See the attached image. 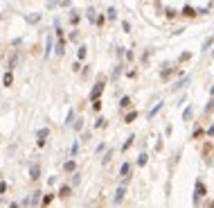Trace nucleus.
I'll return each instance as SVG.
<instances>
[{"label": "nucleus", "instance_id": "f257e3e1", "mask_svg": "<svg viewBox=\"0 0 214 208\" xmlns=\"http://www.w3.org/2000/svg\"><path fill=\"white\" fill-rule=\"evenodd\" d=\"M205 197V186H203L201 179H196V186H194V206H198Z\"/></svg>", "mask_w": 214, "mask_h": 208}, {"label": "nucleus", "instance_id": "f03ea898", "mask_svg": "<svg viewBox=\"0 0 214 208\" xmlns=\"http://www.w3.org/2000/svg\"><path fill=\"white\" fill-rule=\"evenodd\" d=\"M102 91H104V79H99V82L95 84V88H93V93H90V100H93V102H95V100H99Z\"/></svg>", "mask_w": 214, "mask_h": 208}, {"label": "nucleus", "instance_id": "7ed1b4c3", "mask_svg": "<svg viewBox=\"0 0 214 208\" xmlns=\"http://www.w3.org/2000/svg\"><path fill=\"white\" fill-rule=\"evenodd\" d=\"M124 195H126V188H124V186H120V188H117V192H115L113 204H122V201H124Z\"/></svg>", "mask_w": 214, "mask_h": 208}, {"label": "nucleus", "instance_id": "20e7f679", "mask_svg": "<svg viewBox=\"0 0 214 208\" xmlns=\"http://www.w3.org/2000/svg\"><path fill=\"white\" fill-rule=\"evenodd\" d=\"M50 54H52V36L47 34V39H45V52H43V57L47 59V57H50Z\"/></svg>", "mask_w": 214, "mask_h": 208}, {"label": "nucleus", "instance_id": "39448f33", "mask_svg": "<svg viewBox=\"0 0 214 208\" xmlns=\"http://www.w3.org/2000/svg\"><path fill=\"white\" fill-rule=\"evenodd\" d=\"M38 197H41L38 192H36V195H30V197H27V199H23V204H25V206H32V204L36 206V204H38Z\"/></svg>", "mask_w": 214, "mask_h": 208}, {"label": "nucleus", "instance_id": "423d86ee", "mask_svg": "<svg viewBox=\"0 0 214 208\" xmlns=\"http://www.w3.org/2000/svg\"><path fill=\"white\" fill-rule=\"evenodd\" d=\"M2 84H5V86H12V84H14V75H12V70H7V72H5Z\"/></svg>", "mask_w": 214, "mask_h": 208}, {"label": "nucleus", "instance_id": "0eeeda50", "mask_svg": "<svg viewBox=\"0 0 214 208\" xmlns=\"http://www.w3.org/2000/svg\"><path fill=\"white\" fill-rule=\"evenodd\" d=\"M176 72H180V70H176V68H169V70H164V72H160V79H169V77H174Z\"/></svg>", "mask_w": 214, "mask_h": 208}, {"label": "nucleus", "instance_id": "6e6552de", "mask_svg": "<svg viewBox=\"0 0 214 208\" xmlns=\"http://www.w3.org/2000/svg\"><path fill=\"white\" fill-rule=\"evenodd\" d=\"M189 79H192V77H189V75H187V77H183L180 82H176V84H174V88H176V91H178V88H183V86H187V84H189Z\"/></svg>", "mask_w": 214, "mask_h": 208}, {"label": "nucleus", "instance_id": "1a4fd4ad", "mask_svg": "<svg viewBox=\"0 0 214 208\" xmlns=\"http://www.w3.org/2000/svg\"><path fill=\"white\" fill-rule=\"evenodd\" d=\"M192 116H194V109H192V106H187V109L183 111V120H185V122H189V120H192Z\"/></svg>", "mask_w": 214, "mask_h": 208}, {"label": "nucleus", "instance_id": "9d476101", "mask_svg": "<svg viewBox=\"0 0 214 208\" xmlns=\"http://www.w3.org/2000/svg\"><path fill=\"white\" fill-rule=\"evenodd\" d=\"M63 170H65V172H74V170H77V163H74V161H68V163L63 165Z\"/></svg>", "mask_w": 214, "mask_h": 208}, {"label": "nucleus", "instance_id": "9b49d317", "mask_svg": "<svg viewBox=\"0 0 214 208\" xmlns=\"http://www.w3.org/2000/svg\"><path fill=\"white\" fill-rule=\"evenodd\" d=\"M86 16H88V21H90V23H97V14H95V9H93V7H88V14H86Z\"/></svg>", "mask_w": 214, "mask_h": 208}, {"label": "nucleus", "instance_id": "f8f14e48", "mask_svg": "<svg viewBox=\"0 0 214 208\" xmlns=\"http://www.w3.org/2000/svg\"><path fill=\"white\" fill-rule=\"evenodd\" d=\"M129 172H131V165H129V163H124V165L120 167V174H122V176H129Z\"/></svg>", "mask_w": 214, "mask_h": 208}, {"label": "nucleus", "instance_id": "ddd939ff", "mask_svg": "<svg viewBox=\"0 0 214 208\" xmlns=\"http://www.w3.org/2000/svg\"><path fill=\"white\" fill-rule=\"evenodd\" d=\"M30 174H32V179H38V174H41V167H38V165H32Z\"/></svg>", "mask_w": 214, "mask_h": 208}, {"label": "nucleus", "instance_id": "4468645a", "mask_svg": "<svg viewBox=\"0 0 214 208\" xmlns=\"http://www.w3.org/2000/svg\"><path fill=\"white\" fill-rule=\"evenodd\" d=\"M160 109H162V102H158V104H155V106H153V109L149 111V118H153V116H155V113H158Z\"/></svg>", "mask_w": 214, "mask_h": 208}, {"label": "nucleus", "instance_id": "2eb2a0df", "mask_svg": "<svg viewBox=\"0 0 214 208\" xmlns=\"http://www.w3.org/2000/svg\"><path fill=\"white\" fill-rule=\"evenodd\" d=\"M63 50H65V41L59 39V45H56V54H63Z\"/></svg>", "mask_w": 214, "mask_h": 208}, {"label": "nucleus", "instance_id": "dca6fc26", "mask_svg": "<svg viewBox=\"0 0 214 208\" xmlns=\"http://www.w3.org/2000/svg\"><path fill=\"white\" fill-rule=\"evenodd\" d=\"M133 140H135V136H133V134H131V136H129V138H126V143H124V145H122V149H129V147H131V145H133Z\"/></svg>", "mask_w": 214, "mask_h": 208}, {"label": "nucleus", "instance_id": "f3484780", "mask_svg": "<svg viewBox=\"0 0 214 208\" xmlns=\"http://www.w3.org/2000/svg\"><path fill=\"white\" fill-rule=\"evenodd\" d=\"M41 21V14H32V16H27V23H38Z\"/></svg>", "mask_w": 214, "mask_h": 208}, {"label": "nucleus", "instance_id": "a211bd4d", "mask_svg": "<svg viewBox=\"0 0 214 208\" xmlns=\"http://www.w3.org/2000/svg\"><path fill=\"white\" fill-rule=\"evenodd\" d=\"M72 122H74V111L70 109V113L65 116V125H72Z\"/></svg>", "mask_w": 214, "mask_h": 208}, {"label": "nucleus", "instance_id": "6ab92c4d", "mask_svg": "<svg viewBox=\"0 0 214 208\" xmlns=\"http://www.w3.org/2000/svg\"><path fill=\"white\" fill-rule=\"evenodd\" d=\"M135 118H138V113H135V111H131V113H126V122H135Z\"/></svg>", "mask_w": 214, "mask_h": 208}, {"label": "nucleus", "instance_id": "aec40b11", "mask_svg": "<svg viewBox=\"0 0 214 208\" xmlns=\"http://www.w3.org/2000/svg\"><path fill=\"white\" fill-rule=\"evenodd\" d=\"M72 127H74V131H81V127H83V120L79 118V120H74L72 122Z\"/></svg>", "mask_w": 214, "mask_h": 208}, {"label": "nucleus", "instance_id": "412c9836", "mask_svg": "<svg viewBox=\"0 0 214 208\" xmlns=\"http://www.w3.org/2000/svg\"><path fill=\"white\" fill-rule=\"evenodd\" d=\"M147 158H149V156H147V154L142 152V154L138 156V165H147Z\"/></svg>", "mask_w": 214, "mask_h": 208}, {"label": "nucleus", "instance_id": "4be33fe9", "mask_svg": "<svg viewBox=\"0 0 214 208\" xmlns=\"http://www.w3.org/2000/svg\"><path fill=\"white\" fill-rule=\"evenodd\" d=\"M86 52H88V50H86V45H81L79 52H77V57H79V59H86Z\"/></svg>", "mask_w": 214, "mask_h": 208}, {"label": "nucleus", "instance_id": "5701e85b", "mask_svg": "<svg viewBox=\"0 0 214 208\" xmlns=\"http://www.w3.org/2000/svg\"><path fill=\"white\" fill-rule=\"evenodd\" d=\"M212 111H214V97L207 102V106H205V113H212Z\"/></svg>", "mask_w": 214, "mask_h": 208}, {"label": "nucleus", "instance_id": "b1692460", "mask_svg": "<svg viewBox=\"0 0 214 208\" xmlns=\"http://www.w3.org/2000/svg\"><path fill=\"white\" fill-rule=\"evenodd\" d=\"M68 192H70V186H63L61 192H59V197H68Z\"/></svg>", "mask_w": 214, "mask_h": 208}, {"label": "nucleus", "instance_id": "393cba45", "mask_svg": "<svg viewBox=\"0 0 214 208\" xmlns=\"http://www.w3.org/2000/svg\"><path fill=\"white\" fill-rule=\"evenodd\" d=\"M115 14H117L115 7H108V21H115Z\"/></svg>", "mask_w": 214, "mask_h": 208}, {"label": "nucleus", "instance_id": "a878e982", "mask_svg": "<svg viewBox=\"0 0 214 208\" xmlns=\"http://www.w3.org/2000/svg\"><path fill=\"white\" fill-rule=\"evenodd\" d=\"M47 134H50V129H38V134H36V136H38V138H45Z\"/></svg>", "mask_w": 214, "mask_h": 208}, {"label": "nucleus", "instance_id": "bb28decb", "mask_svg": "<svg viewBox=\"0 0 214 208\" xmlns=\"http://www.w3.org/2000/svg\"><path fill=\"white\" fill-rule=\"evenodd\" d=\"M16 63H18V57L14 54V57H12V59H9V70H12V68H14V66H16Z\"/></svg>", "mask_w": 214, "mask_h": 208}, {"label": "nucleus", "instance_id": "cd10ccee", "mask_svg": "<svg viewBox=\"0 0 214 208\" xmlns=\"http://www.w3.org/2000/svg\"><path fill=\"white\" fill-rule=\"evenodd\" d=\"M212 41H214V36H212V39H205V41H203V50H207L210 45H212Z\"/></svg>", "mask_w": 214, "mask_h": 208}, {"label": "nucleus", "instance_id": "c85d7f7f", "mask_svg": "<svg viewBox=\"0 0 214 208\" xmlns=\"http://www.w3.org/2000/svg\"><path fill=\"white\" fill-rule=\"evenodd\" d=\"M95 127H97V129H104V127H106V120H104V118H99V120H97V125H95Z\"/></svg>", "mask_w": 214, "mask_h": 208}, {"label": "nucleus", "instance_id": "c756f323", "mask_svg": "<svg viewBox=\"0 0 214 208\" xmlns=\"http://www.w3.org/2000/svg\"><path fill=\"white\" fill-rule=\"evenodd\" d=\"M79 181H81V176L79 174H72V186H79Z\"/></svg>", "mask_w": 214, "mask_h": 208}, {"label": "nucleus", "instance_id": "7c9ffc66", "mask_svg": "<svg viewBox=\"0 0 214 208\" xmlns=\"http://www.w3.org/2000/svg\"><path fill=\"white\" fill-rule=\"evenodd\" d=\"M52 197H54V195H45L43 199H41V204H50V201H52Z\"/></svg>", "mask_w": 214, "mask_h": 208}, {"label": "nucleus", "instance_id": "2f4dec72", "mask_svg": "<svg viewBox=\"0 0 214 208\" xmlns=\"http://www.w3.org/2000/svg\"><path fill=\"white\" fill-rule=\"evenodd\" d=\"M120 106H122V109L129 106V97H122V100H120Z\"/></svg>", "mask_w": 214, "mask_h": 208}, {"label": "nucleus", "instance_id": "473e14b6", "mask_svg": "<svg viewBox=\"0 0 214 208\" xmlns=\"http://www.w3.org/2000/svg\"><path fill=\"white\" fill-rule=\"evenodd\" d=\"M111 156H113V152H106V156H104V161H102V163L106 165V163H108V161H111Z\"/></svg>", "mask_w": 214, "mask_h": 208}, {"label": "nucleus", "instance_id": "72a5a7b5", "mask_svg": "<svg viewBox=\"0 0 214 208\" xmlns=\"http://www.w3.org/2000/svg\"><path fill=\"white\" fill-rule=\"evenodd\" d=\"M77 152H79V145H77V143H74V145H72V147H70V154H72V156H74V154H77Z\"/></svg>", "mask_w": 214, "mask_h": 208}, {"label": "nucleus", "instance_id": "f704fd0d", "mask_svg": "<svg viewBox=\"0 0 214 208\" xmlns=\"http://www.w3.org/2000/svg\"><path fill=\"white\" fill-rule=\"evenodd\" d=\"M56 5H59V0H47V7H50V9L56 7Z\"/></svg>", "mask_w": 214, "mask_h": 208}, {"label": "nucleus", "instance_id": "c9c22d12", "mask_svg": "<svg viewBox=\"0 0 214 208\" xmlns=\"http://www.w3.org/2000/svg\"><path fill=\"white\" fill-rule=\"evenodd\" d=\"M210 95H212V97H214V86H212V88H210Z\"/></svg>", "mask_w": 214, "mask_h": 208}, {"label": "nucleus", "instance_id": "e433bc0d", "mask_svg": "<svg viewBox=\"0 0 214 208\" xmlns=\"http://www.w3.org/2000/svg\"><path fill=\"white\" fill-rule=\"evenodd\" d=\"M212 54H214V52H212Z\"/></svg>", "mask_w": 214, "mask_h": 208}]
</instances>
